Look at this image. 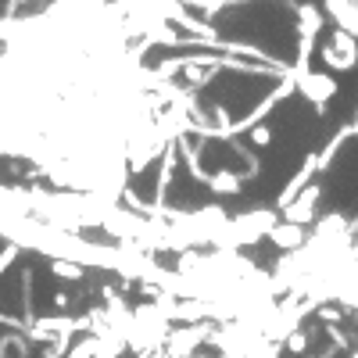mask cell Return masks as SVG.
<instances>
[{"instance_id": "cell-1", "label": "cell", "mask_w": 358, "mask_h": 358, "mask_svg": "<svg viewBox=\"0 0 358 358\" xmlns=\"http://www.w3.org/2000/svg\"><path fill=\"white\" fill-rule=\"evenodd\" d=\"M322 62L330 65L334 72H348V69H355V65H358V40L337 29V33L330 36V43L322 47Z\"/></svg>"}, {"instance_id": "cell-2", "label": "cell", "mask_w": 358, "mask_h": 358, "mask_svg": "<svg viewBox=\"0 0 358 358\" xmlns=\"http://www.w3.org/2000/svg\"><path fill=\"white\" fill-rule=\"evenodd\" d=\"M294 79L301 83V90L308 94V101H315V111L326 115V101L337 94V83L322 72H294Z\"/></svg>"}, {"instance_id": "cell-3", "label": "cell", "mask_w": 358, "mask_h": 358, "mask_svg": "<svg viewBox=\"0 0 358 358\" xmlns=\"http://www.w3.org/2000/svg\"><path fill=\"white\" fill-rule=\"evenodd\" d=\"M276 241H280V248H297V244L305 241V229L287 222V226H280V229H276Z\"/></svg>"}, {"instance_id": "cell-4", "label": "cell", "mask_w": 358, "mask_h": 358, "mask_svg": "<svg viewBox=\"0 0 358 358\" xmlns=\"http://www.w3.org/2000/svg\"><path fill=\"white\" fill-rule=\"evenodd\" d=\"M287 344H290V351L301 355V351H305V344H308V337H305V334H290V341H287Z\"/></svg>"}, {"instance_id": "cell-5", "label": "cell", "mask_w": 358, "mask_h": 358, "mask_svg": "<svg viewBox=\"0 0 358 358\" xmlns=\"http://www.w3.org/2000/svg\"><path fill=\"white\" fill-rule=\"evenodd\" d=\"M255 140L258 143H268V129H255Z\"/></svg>"}, {"instance_id": "cell-6", "label": "cell", "mask_w": 358, "mask_h": 358, "mask_svg": "<svg viewBox=\"0 0 358 358\" xmlns=\"http://www.w3.org/2000/svg\"><path fill=\"white\" fill-rule=\"evenodd\" d=\"M351 133H358V111H355V122H351Z\"/></svg>"}]
</instances>
